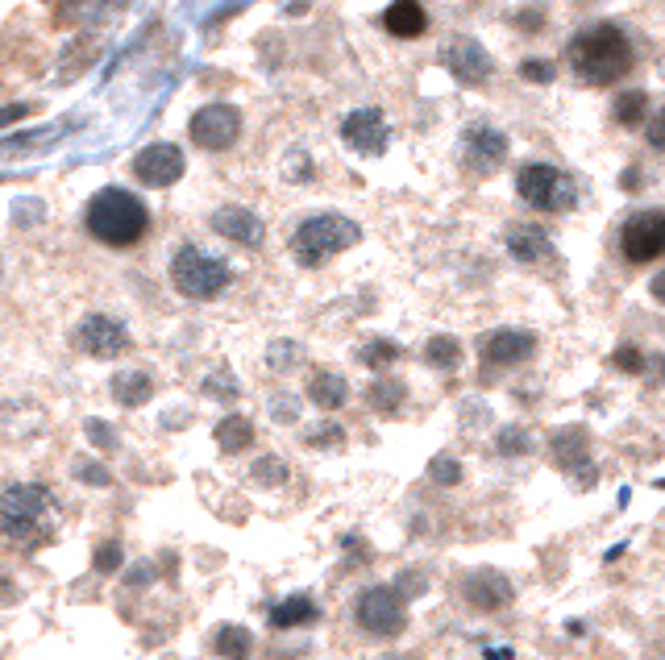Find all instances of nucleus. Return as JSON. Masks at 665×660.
I'll return each instance as SVG.
<instances>
[{"label": "nucleus", "mask_w": 665, "mask_h": 660, "mask_svg": "<svg viewBox=\"0 0 665 660\" xmlns=\"http://www.w3.org/2000/svg\"><path fill=\"white\" fill-rule=\"evenodd\" d=\"M516 191H520L524 204L537 208V213H570L574 200H578V188H574L570 175L557 170V166H549V163L520 166V175H516Z\"/></svg>", "instance_id": "obj_6"}, {"label": "nucleus", "mask_w": 665, "mask_h": 660, "mask_svg": "<svg viewBox=\"0 0 665 660\" xmlns=\"http://www.w3.org/2000/svg\"><path fill=\"white\" fill-rule=\"evenodd\" d=\"M649 295H653L657 304H665V270H657V275H653V283H649Z\"/></svg>", "instance_id": "obj_47"}, {"label": "nucleus", "mask_w": 665, "mask_h": 660, "mask_svg": "<svg viewBox=\"0 0 665 660\" xmlns=\"http://www.w3.org/2000/svg\"><path fill=\"white\" fill-rule=\"evenodd\" d=\"M520 25H528V34H537V25H541V13H524Z\"/></svg>", "instance_id": "obj_48"}, {"label": "nucleus", "mask_w": 665, "mask_h": 660, "mask_svg": "<svg viewBox=\"0 0 665 660\" xmlns=\"http://www.w3.org/2000/svg\"><path fill=\"white\" fill-rule=\"evenodd\" d=\"M619 245H624V258L628 262H657L665 254V213L628 216V225L619 233Z\"/></svg>", "instance_id": "obj_11"}, {"label": "nucleus", "mask_w": 665, "mask_h": 660, "mask_svg": "<svg viewBox=\"0 0 665 660\" xmlns=\"http://www.w3.org/2000/svg\"><path fill=\"white\" fill-rule=\"evenodd\" d=\"M213 233L225 237V241H234V245H250V250H259L262 237H266V225H262V216H254L250 208H241V204H225V208H216L213 213Z\"/></svg>", "instance_id": "obj_18"}, {"label": "nucleus", "mask_w": 665, "mask_h": 660, "mask_svg": "<svg viewBox=\"0 0 665 660\" xmlns=\"http://www.w3.org/2000/svg\"><path fill=\"white\" fill-rule=\"evenodd\" d=\"M553 461L562 466V470L578 478V482H594V466H591V448H587V428H562V432H553Z\"/></svg>", "instance_id": "obj_17"}, {"label": "nucleus", "mask_w": 665, "mask_h": 660, "mask_svg": "<svg viewBox=\"0 0 665 660\" xmlns=\"http://www.w3.org/2000/svg\"><path fill=\"white\" fill-rule=\"evenodd\" d=\"M507 254L524 266H541V262L553 258V241L541 225H512L507 229Z\"/></svg>", "instance_id": "obj_19"}, {"label": "nucleus", "mask_w": 665, "mask_h": 660, "mask_svg": "<svg viewBox=\"0 0 665 660\" xmlns=\"http://www.w3.org/2000/svg\"><path fill=\"white\" fill-rule=\"evenodd\" d=\"M462 598L475 607V611H507L512 602H516V586H512V578L507 573H499V569H475L470 578H466V586H462Z\"/></svg>", "instance_id": "obj_14"}, {"label": "nucleus", "mask_w": 665, "mask_h": 660, "mask_svg": "<svg viewBox=\"0 0 665 660\" xmlns=\"http://www.w3.org/2000/svg\"><path fill=\"white\" fill-rule=\"evenodd\" d=\"M34 113V104H9V109H0V129L4 125H17L22 117H29Z\"/></svg>", "instance_id": "obj_44"}, {"label": "nucleus", "mask_w": 665, "mask_h": 660, "mask_svg": "<svg viewBox=\"0 0 665 660\" xmlns=\"http://www.w3.org/2000/svg\"><path fill=\"white\" fill-rule=\"evenodd\" d=\"M520 75L528 84H553V63H545V59H524Z\"/></svg>", "instance_id": "obj_43"}, {"label": "nucleus", "mask_w": 665, "mask_h": 660, "mask_svg": "<svg viewBox=\"0 0 665 660\" xmlns=\"http://www.w3.org/2000/svg\"><path fill=\"white\" fill-rule=\"evenodd\" d=\"M72 473L79 478V482H88V486H109L113 478H109V470H100L96 461H88V457H75Z\"/></svg>", "instance_id": "obj_40"}, {"label": "nucleus", "mask_w": 665, "mask_h": 660, "mask_svg": "<svg viewBox=\"0 0 665 660\" xmlns=\"http://www.w3.org/2000/svg\"><path fill=\"white\" fill-rule=\"evenodd\" d=\"M532 350H537V337L528 329H495L478 341L482 370H487V366H495V370L499 366H520V361L532 357Z\"/></svg>", "instance_id": "obj_16"}, {"label": "nucleus", "mask_w": 665, "mask_h": 660, "mask_svg": "<svg viewBox=\"0 0 665 660\" xmlns=\"http://www.w3.org/2000/svg\"><path fill=\"white\" fill-rule=\"evenodd\" d=\"M213 652L225 660H250V652H254V636H250L246 627H238V623H225V627H216Z\"/></svg>", "instance_id": "obj_25"}, {"label": "nucleus", "mask_w": 665, "mask_h": 660, "mask_svg": "<svg viewBox=\"0 0 665 660\" xmlns=\"http://www.w3.org/2000/svg\"><path fill=\"white\" fill-rule=\"evenodd\" d=\"M229 279H234L229 262L209 254V250H200V245H184L171 258V283L188 300H216L229 287Z\"/></svg>", "instance_id": "obj_5"}, {"label": "nucleus", "mask_w": 665, "mask_h": 660, "mask_svg": "<svg viewBox=\"0 0 665 660\" xmlns=\"http://www.w3.org/2000/svg\"><path fill=\"white\" fill-rule=\"evenodd\" d=\"M441 63H446V72H450L457 84H466V88H478V84L491 79V54L478 47L475 38H466V34H457V38H450V42L441 47Z\"/></svg>", "instance_id": "obj_12"}, {"label": "nucleus", "mask_w": 665, "mask_h": 660, "mask_svg": "<svg viewBox=\"0 0 665 660\" xmlns=\"http://www.w3.org/2000/svg\"><path fill=\"white\" fill-rule=\"evenodd\" d=\"M316 602H312L309 594H291V598H284L275 611H271V627L275 632H291V627H309V623H316Z\"/></svg>", "instance_id": "obj_21"}, {"label": "nucleus", "mask_w": 665, "mask_h": 660, "mask_svg": "<svg viewBox=\"0 0 665 660\" xmlns=\"http://www.w3.org/2000/svg\"><path fill=\"white\" fill-rule=\"evenodd\" d=\"M84 432L92 436V445H96V448H109V453L117 448V428L104 424V420H88V424H84Z\"/></svg>", "instance_id": "obj_41"}, {"label": "nucleus", "mask_w": 665, "mask_h": 660, "mask_svg": "<svg viewBox=\"0 0 665 660\" xmlns=\"http://www.w3.org/2000/svg\"><path fill=\"white\" fill-rule=\"evenodd\" d=\"M216 445L221 453H241V448L254 445V424L246 420V416H225L221 424H216Z\"/></svg>", "instance_id": "obj_26"}, {"label": "nucleus", "mask_w": 665, "mask_h": 660, "mask_svg": "<svg viewBox=\"0 0 665 660\" xmlns=\"http://www.w3.org/2000/svg\"><path fill=\"white\" fill-rule=\"evenodd\" d=\"M287 478H291V470H287L284 457L266 453V457H259V461H254V482H259V486H284Z\"/></svg>", "instance_id": "obj_32"}, {"label": "nucleus", "mask_w": 665, "mask_h": 660, "mask_svg": "<svg viewBox=\"0 0 665 660\" xmlns=\"http://www.w3.org/2000/svg\"><path fill=\"white\" fill-rule=\"evenodd\" d=\"M357 627L375 639H391L407 627V598L396 586H371L362 589L354 607Z\"/></svg>", "instance_id": "obj_7"}, {"label": "nucleus", "mask_w": 665, "mask_h": 660, "mask_svg": "<svg viewBox=\"0 0 665 660\" xmlns=\"http://www.w3.org/2000/svg\"><path fill=\"white\" fill-rule=\"evenodd\" d=\"M425 361L432 366V370H457V361H462V345L453 341V337H428L425 345Z\"/></svg>", "instance_id": "obj_27"}, {"label": "nucleus", "mask_w": 665, "mask_h": 660, "mask_svg": "<svg viewBox=\"0 0 665 660\" xmlns=\"http://www.w3.org/2000/svg\"><path fill=\"white\" fill-rule=\"evenodd\" d=\"M75 345L84 350L88 357H100V361H109V357H121L134 341H129V329L121 325L117 316H104V312H92V316H84L79 320V329H75Z\"/></svg>", "instance_id": "obj_9"}, {"label": "nucleus", "mask_w": 665, "mask_h": 660, "mask_svg": "<svg viewBox=\"0 0 665 660\" xmlns=\"http://www.w3.org/2000/svg\"><path fill=\"white\" fill-rule=\"evenodd\" d=\"M382 29L391 38H421L428 29V13L421 9V0H396L382 13Z\"/></svg>", "instance_id": "obj_20"}, {"label": "nucleus", "mask_w": 665, "mask_h": 660, "mask_svg": "<svg viewBox=\"0 0 665 660\" xmlns=\"http://www.w3.org/2000/svg\"><path fill=\"white\" fill-rule=\"evenodd\" d=\"M309 399L321 407V411H337L341 403L350 399V386H346V378L332 375V370H316L309 378Z\"/></svg>", "instance_id": "obj_23"}, {"label": "nucleus", "mask_w": 665, "mask_h": 660, "mask_svg": "<svg viewBox=\"0 0 665 660\" xmlns=\"http://www.w3.org/2000/svg\"><path fill=\"white\" fill-rule=\"evenodd\" d=\"M150 582H154V566H150V561L134 566V573H129V586H150Z\"/></svg>", "instance_id": "obj_45"}, {"label": "nucleus", "mask_w": 665, "mask_h": 660, "mask_svg": "<svg viewBox=\"0 0 665 660\" xmlns=\"http://www.w3.org/2000/svg\"><path fill=\"white\" fill-rule=\"evenodd\" d=\"M649 142L657 145V150H665V109L653 117V125H649Z\"/></svg>", "instance_id": "obj_46"}, {"label": "nucleus", "mask_w": 665, "mask_h": 660, "mask_svg": "<svg viewBox=\"0 0 665 660\" xmlns=\"http://www.w3.org/2000/svg\"><path fill=\"white\" fill-rule=\"evenodd\" d=\"M612 366H619L624 375H644V366H649V361H644V354L637 350V345H624V350H616V354H612Z\"/></svg>", "instance_id": "obj_39"}, {"label": "nucleus", "mask_w": 665, "mask_h": 660, "mask_svg": "<svg viewBox=\"0 0 665 660\" xmlns=\"http://www.w3.org/2000/svg\"><path fill=\"white\" fill-rule=\"evenodd\" d=\"M362 366H371V370H387L396 357H400V345L396 341H387V337H379V341H371V345H362Z\"/></svg>", "instance_id": "obj_33"}, {"label": "nucleus", "mask_w": 665, "mask_h": 660, "mask_svg": "<svg viewBox=\"0 0 665 660\" xmlns=\"http://www.w3.org/2000/svg\"><path fill=\"white\" fill-rule=\"evenodd\" d=\"M644 117H649V96L637 92V88L616 96V120H619V125L637 129V125H644Z\"/></svg>", "instance_id": "obj_30"}, {"label": "nucleus", "mask_w": 665, "mask_h": 660, "mask_svg": "<svg viewBox=\"0 0 665 660\" xmlns=\"http://www.w3.org/2000/svg\"><path fill=\"white\" fill-rule=\"evenodd\" d=\"M495 448H499V457H528V453H532V436H528L520 424H507V428H499Z\"/></svg>", "instance_id": "obj_31"}, {"label": "nucleus", "mask_w": 665, "mask_h": 660, "mask_svg": "<svg viewBox=\"0 0 665 660\" xmlns=\"http://www.w3.org/2000/svg\"><path fill=\"white\" fill-rule=\"evenodd\" d=\"M341 441H346V428L341 424H321L304 436V445H312V448H337Z\"/></svg>", "instance_id": "obj_36"}, {"label": "nucleus", "mask_w": 665, "mask_h": 660, "mask_svg": "<svg viewBox=\"0 0 665 660\" xmlns=\"http://www.w3.org/2000/svg\"><path fill=\"white\" fill-rule=\"evenodd\" d=\"M188 134L200 150L221 154V150H229V145L241 138V113L234 104H221V100H216V104H204V109H196Z\"/></svg>", "instance_id": "obj_8"}, {"label": "nucleus", "mask_w": 665, "mask_h": 660, "mask_svg": "<svg viewBox=\"0 0 665 660\" xmlns=\"http://www.w3.org/2000/svg\"><path fill=\"white\" fill-rule=\"evenodd\" d=\"M84 229L100 241V245H113V250H129L150 233V213L146 204L125 188H104L88 200V213H84Z\"/></svg>", "instance_id": "obj_2"}, {"label": "nucleus", "mask_w": 665, "mask_h": 660, "mask_svg": "<svg viewBox=\"0 0 665 660\" xmlns=\"http://www.w3.org/2000/svg\"><path fill=\"white\" fill-rule=\"evenodd\" d=\"M284 175L291 179V183H309L312 179V158L304 154V150H291L284 163Z\"/></svg>", "instance_id": "obj_37"}, {"label": "nucleus", "mask_w": 665, "mask_h": 660, "mask_svg": "<svg viewBox=\"0 0 665 660\" xmlns=\"http://www.w3.org/2000/svg\"><path fill=\"white\" fill-rule=\"evenodd\" d=\"M204 395H209V399H221V403L238 399V378H234V370H209V378H204Z\"/></svg>", "instance_id": "obj_34"}, {"label": "nucleus", "mask_w": 665, "mask_h": 660, "mask_svg": "<svg viewBox=\"0 0 665 660\" xmlns=\"http://www.w3.org/2000/svg\"><path fill=\"white\" fill-rule=\"evenodd\" d=\"M357 237H362V229H357L350 216L321 213V216L300 220V229L291 233V254H296L300 266L316 270V266H325L329 258H337L341 250L357 245Z\"/></svg>", "instance_id": "obj_4"}, {"label": "nucleus", "mask_w": 665, "mask_h": 660, "mask_svg": "<svg viewBox=\"0 0 665 660\" xmlns=\"http://www.w3.org/2000/svg\"><path fill=\"white\" fill-rule=\"evenodd\" d=\"M184 170H188V158H184L179 145L171 142L146 145V150H138V158H134V175H138L142 188H171V183L184 179Z\"/></svg>", "instance_id": "obj_10"}, {"label": "nucleus", "mask_w": 665, "mask_h": 660, "mask_svg": "<svg viewBox=\"0 0 665 660\" xmlns=\"http://www.w3.org/2000/svg\"><path fill=\"white\" fill-rule=\"evenodd\" d=\"M121 557H125V553H121V544H117V541H113V544H100V548H96L92 569H96V573H104V578H109V573H117V569H121Z\"/></svg>", "instance_id": "obj_38"}, {"label": "nucleus", "mask_w": 665, "mask_h": 660, "mask_svg": "<svg viewBox=\"0 0 665 660\" xmlns=\"http://www.w3.org/2000/svg\"><path fill=\"white\" fill-rule=\"evenodd\" d=\"M109 13V0H63L59 17L67 25H96Z\"/></svg>", "instance_id": "obj_29"}, {"label": "nucleus", "mask_w": 665, "mask_h": 660, "mask_svg": "<svg viewBox=\"0 0 665 660\" xmlns=\"http://www.w3.org/2000/svg\"><path fill=\"white\" fill-rule=\"evenodd\" d=\"M566 63L570 72L591 84V88H612L619 75H628L632 67V47H628V34L616 22H599L578 29L566 47Z\"/></svg>", "instance_id": "obj_1"}, {"label": "nucleus", "mask_w": 665, "mask_h": 660, "mask_svg": "<svg viewBox=\"0 0 665 660\" xmlns=\"http://www.w3.org/2000/svg\"><path fill=\"white\" fill-rule=\"evenodd\" d=\"M300 361H304V350H300V341H287V337L271 341V350H266V366H271L275 375H291Z\"/></svg>", "instance_id": "obj_28"}, {"label": "nucleus", "mask_w": 665, "mask_h": 660, "mask_svg": "<svg viewBox=\"0 0 665 660\" xmlns=\"http://www.w3.org/2000/svg\"><path fill=\"white\" fill-rule=\"evenodd\" d=\"M428 478H432L437 486H457V482H462V466H457V457H446V453L432 457V461H428Z\"/></svg>", "instance_id": "obj_35"}, {"label": "nucleus", "mask_w": 665, "mask_h": 660, "mask_svg": "<svg viewBox=\"0 0 665 660\" xmlns=\"http://www.w3.org/2000/svg\"><path fill=\"white\" fill-rule=\"evenodd\" d=\"M341 142L357 150V154H366V158H379L387 142H391V129H387L379 109H354L350 117L341 120Z\"/></svg>", "instance_id": "obj_13"}, {"label": "nucleus", "mask_w": 665, "mask_h": 660, "mask_svg": "<svg viewBox=\"0 0 665 660\" xmlns=\"http://www.w3.org/2000/svg\"><path fill=\"white\" fill-rule=\"evenodd\" d=\"M507 158V138L499 134L495 125H470L462 134V163L475 175H491L499 170V163Z\"/></svg>", "instance_id": "obj_15"}, {"label": "nucleus", "mask_w": 665, "mask_h": 660, "mask_svg": "<svg viewBox=\"0 0 665 660\" xmlns=\"http://www.w3.org/2000/svg\"><path fill=\"white\" fill-rule=\"evenodd\" d=\"M150 395H154V378L146 375V370H121L113 378V399L121 407H142Z\"/></svg>", "instance_id": "obj_24"}, {"label": "nucleus", "mask_w": 665, "mask_h": 660, "mask_svg": "<svg viewBox=\"0 0 665 660\" xmlns=\"http://www.w3.org/2000/svg\"><path fill=\"white\" fill-rule=\"evenodd\" d=\"M271 416H275L279 424H296V420H300V403H296V395H275V399H271Z\"/></svg>", "instance_id": "obj_42"}, {"label": "nucleus", "mask_w": 665, "mask_h": 660, "mask_svg": "<svg viewBox=\"0 0 665 660\" xmlns=\"http://www.w3.org/2000/svg\"><path fill=\"white\" fill-rule=\"evenodd\" d=\"M59 503L42 482H17L0 495V532L9 541H38L54 528Z\"/></svg>", "instance_id": "obj_3"}, {"label": "nucleus", "mask_w": 665, "mask_h": 660, "mask_svg": "<svg viewBox=\"0 0 665 660\" xmlns=\"http://www.w3.org/2000/svg\"><path fill=\"white\" fill-rule=\"evenodd\" d=\"M366 403L379 411V416H396L400 407L407 403V386H404V378H396V375H379L371 386H366Z\"/></svg>", "instance_id": "obj_22"}]
</instances>
